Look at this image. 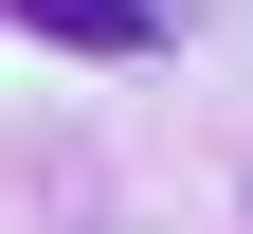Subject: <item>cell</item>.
<instances>
[{
	"label": "cell",
	"instance_id": "6da1fadb",
	"mask_svg": "<svg viewBox=\"0 0 253 234\" xmlns=\"http://www.w3.org/2000/svg\"><path fill=\"white\" fill-rule=\"evenodd\" d=\"M0 18H37L54 54H163V0H0Z\"/></svg>",
	"mask_w": 253,
	"mask_h": 234
}]
</instances>
